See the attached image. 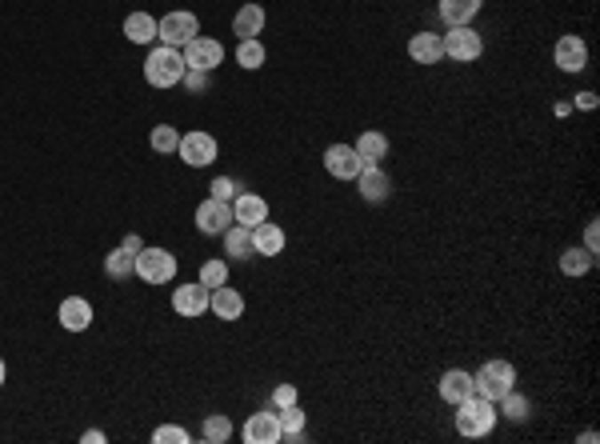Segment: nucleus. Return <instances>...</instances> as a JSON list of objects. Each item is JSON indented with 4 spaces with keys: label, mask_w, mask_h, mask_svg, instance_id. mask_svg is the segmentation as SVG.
Segmentation results:
<instances>
[{
    "label": "nucleus",
    "mask_w": 600,
    "mask_h": 444,
    "mask_svg": "<svg viewBox=\"0 0 600 444\" xmlns=\"http://www.w3.org/2000/svg\"><path fill=\"white\" fill-rule=\"evenodd\" d=\"M208 193H212L216 201H228V196L236 193V180H228V177H216V180H212V188H208Z\"/></svg>",
    "instance_id": "nucleus-37"
},
{
    "label": "nucleus",
    "mask_w": 600,
    "mask_h": 444,
    "mask_svg": "<svg viewBox=\"0 0 600 444\" xmlns=\"http://www.w3.org/2000/svg\"><path fill=\"white\" fill-rule=\"evenodd\" d=\"M92 305H88L84 297H64L60 308H56V321H60L64 332H84L88 324H92Z\"/></svg>",
    "instance_id": "nucleus-15"
},
{
    "label": "nucleus",
    "mask_w": 600,
    "mask_h": 444,
    "mask_svg": "<svg viewBox=\"0 0 600 444\" xmlns=\"http://www.w3.org/2000/svg\"><path fill=\"white\" fill-rule=\"evenodd\" d=\"M228 225H232V204L228 201H216V196H208V201L196 204V228L204 236H220Z\"/></svg>",
    "instance_id": "nucleus-12"
},
{
    "label": "nucleus",
    "mask_w": 600,
    "mask_h": 444,
    "mask_svg": "<svg viewBox=\"0 0 600 444\" xmlns=\"http://www.w3.org/2000/svg\"><path fill=\"white\" fill-rule=\"evenodd\" d=\"M208 308H212L220 321H240V316H244V297H240L236 289H228V284H220V289H212V297H208Z\"/></svg>",
    "instance_id": "nucleus-20"
},
{
    "label": "nucleus",
    "mask_w": 600,
    "mask_h": 444,
    "mask_svg": "<svg viewBox=\"0 0 600 444\" xmlns=\"http://www.w3.org/2000/svg\"><path fill=\"white\" fill-rule=\"evenodd\" d=\"M508 388H516V369H512V361H500V356H492V361H484L476 372H472V392L484 396V400H500Z\"/></svg>",
    "instance_id": "nucleus-3"
},
{
    "label": "nucleus",
    "mask_w": 600,
    "mask_h": 444,
    "mask_svg": "<svg viewBox=\"0 0 600 444\" xmlns=\"http://www.w3.org/2000/svg\"><path fill=\"white\" fill-rule=\"evenodd\" d=\"M360 169H364V161H360V153L352 145H328L324 148V172L336 180H356Z\"/></svg>",
    "instance_id": "nucleus-9"
},
{
    "label": "nucleus",
    "mask_w": 600,
    "mask_h": 444,
    "mask_svg": "<svg viewBox=\"0 0 600 444\" xmlns=\"http://www.w3.org/2000/svg\"><path fill=\"white\" fill-rule=\"evenodd\" d=\"M352 148L360 153V161H364V164H380L384 156H388V137H384V132H376V129H364Z\"/></svg>",
    "instance_id": "nucleus-24"
},
{
    "label": "nucleus",
    "mask_w": 600,
    "mask_h": 444,
    "mask_svg": "<svg viewBox=\"0 0 600 444\" xmlns=\"http://www.w3.org/2000/svg\"><path fill=\"white\" fill-rule=\"evenodd\" d=\"M208 297L212 292L204 289V284H180V289H172V313L184 316V321H196V316L208 313Z\"/></svg>",
    "instance_id": "nucleus-11"
},
{
    "label": "nucleus",
    "mask_w": 600,
    "mask_h": 444,
    "mask_svg": "<svg viewBox=\"0 0 600 444\" xmlns=\"http://www.w3.org/2000/svg\"><path fill=\"white\" fill-rule=\"evenodd\" d=\"M132 252L128 249H112L108 257H104V273L112 276V281H128V276H132Z\"/></svg>",
    "instance_id": "nucleus-29"
},
{
    "label": "nucleus",
    "mask_w": 600,
    "mask_h": 444,
    "mask_svg": "<svg viewBox=\"0 0 600 444\" xmlns=\"http://www.w3.org/2000/svg\"><path fill=\"white\" fill-rule=\"evenodd\" d=\"M232 220L244 228H256L260 220H268V201L256 193H236V201H232Z\"/></svg>",
    "instance_id": "nucleus-16"
},
{
    "label": "nucleus",
    "mask_w": 600,
    "mask_h": 444,
    "mask_svg": "<svg viewBox=\"0 0 600 444\" xmlns=\"http://www.w3.org/2000/svg\"><path fill=\"white\" fill-rule=\"evenodd\" d=\"M240 436H244V444H280L284 440L276 412H252V416L244 420V428H240Z\"/></svg>",
    "instance_id": "nucleus-13"
},
{
    "label": "nucleus",
    "mask_w": 600,
    "mask_h": 444,
    "mask_svg": "<svg viewBox=\"0 0 600 444\" xmlns=\"http://www.w3.org/2000/svg\"><path fill=\"white\" fill-rule=\"evenodd\" d=\"M132 276L144 284H168L176 276V257L168 249H140L132 260Z\"/></svg>",
    "instance_id": "nucleus-5"
},
{
    "label": "nucleus",
    "mask_w": 600,
    "mask_h": 444,
    "mask_svg": "<svg viewBox=\"0 0 600 444\" xmlns=\"http://www.w3.org/2000/svg\"><path fill=\"white\" fill-rule=\"evenodd\" d=\"M408 57H412L416 65H440V60H444V41H440V33H416L412 41H408Z\"/></svg>",
    "instance_id": "nucleus-17"
},
{
    "label": "nucleus",
    "mask_w": 600,
    "mask_h": 444,
    "mask_svg": "<svg viewBox=\"0 0 600 444\" xmlns=\"http://www.w3.org/2000/svg\"><path fill=\"white\" fill-rule=\"evenodd\" d=\"M496 404H500L496 412H500L504 420H516V424H520V420H528V408H532V404H528V396H520L516 388H508V392H504Z\"/></svg>",
    "instance_id": "nucleus-28"
},
{
    "label": "nucleus",
    "mask_w": 600,
    "mask_h": 444,
    "mask_svg": "<svg viewBox=\"0 0 600 444\" xmlns=\"http://www.w3.org/2000/svg\"><path fill=\"white\" fill-rule=\"evenodd\" d=\"M192 36H200V20H196V12L176 9V12H164V17L156 20V41H160V44H168V49H184V44H188Z\"/></svg>",
    "instance_id": "nucleus-4"
},
{
    "label": "nucleus",
    "mask_w": 600,
    "mask_h": 444,
    "mask_svg": "<svg viewBox=\"0 0 600 444\" xmlns=\"http://www.w3.org/2000/svg\"><path fill=\"white\" fill-rule=\"evenodd\" d=\"M120 249H128V252H132V257H136V252L144 249V241H140V236H136V233H128L124 241H120Z\"/></svg>",
    "instance_id": "nucleus-40"
},
{
    "label": "nucleus",
    "mask_w": 600,
    "mask_h": 444,
    "mask_svg": "<svg viewBox=\"0 0 600 444\" xmlns=\"http://www.w3.org/2000/svg\"><path fill=\"white\" fill-rule=\"evenodd\" d=\"M264 28V9L260 4H244V9H236V17H232V33L240 36V41H256Z\"/></svg>",
    "instance_id": "nucleus-23"
},
{
    "label": "nucleus",
    "mask_w": 600,
    "mask_h": 444,
    "mask_svg": "<svg viewBox=\"0 0 600 444\" xmlns=\"http://www.w3.org/2000/svg\"><path fill=\"white\" fill-rule=\"evenodd\" d=\"M456 408V416H452V424H456V432L460 436H468V440H480V436H488L496 428V420H500V412H496V404L492 400H484V396H464L460 404H452Z\"/></svg>",
    "instance_id": "nucleus-1"
},
{
    "label": "nucleus",
    "mask_w": 600,
    "mask_h": 444,
    "mask_svg": "<svg viewBox=\"0 0 600 444\" xmlns=\"http://www.w3.org/2000/svg\"><path fill=\"white\" fill-rule=\"evenodd\" d=\"M80 440H88V444H100V440H104V432H100V428H88V432L80 436Z\"/></svg>",
    "instance_id": "nucleus-41"
},
{
    "label": "nucleus",
    "mask_w": 600,
    "mask_h": 444,
    "mask_svg": "<svg viewBox=\"0 0 600 444\" xmlns=\"http://www.w3.org/2000/svg\"><path fill=\"white\" fill-rule=\"evenodd\" d=\"M184 57L180 49H168V44H152L148 57H144V81L152 89H176L184 81Z\"/></svg>",
    "instance_id": "nucleus-2"
},
{
    "label": "nucleus",
    "mask_w": 600,
    "mask_h": 444,
    "mask_svg": "<svg viewBox=\"0 0 600 444\" xmlns=\"http://www.w3.org/2000/svg\"><path fill=\"white\" fill-rule=\"evenodd\" d=\"M592 265H596V252H588V249H564L560 252V273L564 276H584V273H592Z\"/></svg>",
    "instance_id": "nucleus-27"
},
{
    "label": "nucleus",
    "mask_w": 600,
    "mask_h": 444,
    "mask_svg": "<svg viewBox=\"0 0 600 444\" xmlns=\"http://www.w3.org/2000/svg\"><path fill=\"white\" fill-rule=\"evenodd\" d=\"M276 420H280V432H284V440H300L304 424H308V412H304L300 404H288V408H276Z\"/></svg>",
    "instance_id": "nucleus-26"
},
{
    "label": "nucleus",
    "mask_w": 600,
    "mask_h": 444,
    "mask_svg": "<svg viewBox=\"0 0 600 444\" xmlns=\"http://www.w3.org/2000/svg\"><path fill=\"white\" fill-rule=\"evenodd\" d=\"M224 252L228 257H236V260H252L256 257V249H252V228H244V225H236L232 220L228 228H224Z\"/></svg>",
    "instance_id": "nucleus-22"
},
{
    "label": "nucleus",
    "mask_w": 600,
    "mask_h": 444,
    "mask_svg": "<svg viewBox=\"0 0 600 444\" xmlns=\"http://www.w3.org/2000/svg\"><path fill=\"white\" fill-rule=\"evenodd\" d=\"M184 89L188 92H204L208 89V73H200V68H184Z\"/></svg>",
    "instance_id": "nucleus-35"
},
{
    "label": "nucleus",
    "mask_w": 600,
    "mask_h": 444,
    "mask_svg": "<svg viewBox=\"0 0 600 444\" xmlns=\"http://www.w3.org/2000/svg\"><path fill=\"white\" fill-rule=\"evenodd\" d=\"M284 244H288V236H284V228H280V225H268V220H260V225L252 228V249H256V257H280V252H284Z\"/></svg>",
    "instance_id": "nucleus-18"
},
{
    "label": "nucleus",
    "mask_w": 600,
    "mask_h": 444,
    "mask_svg": "<svg viewBox=\"0 0 600 444\" xmlns=\"http://www.w3.org/2000/svg\"><path fill=\"white\" fill-rule=\"evenodd\" d=\"M232 436V420L220 416V412H212V416H204V428H200V440L208 444H224Z\"/></svg>",
    "instance_id": "nucleus-30"
},
{
    "label": "nucleus",
    "mask_w": 600,
    "mask_h": 444,
    "mask_svg": "<svg viewBox=\"0 0 600 444\" xmlns=\"http://www.w3.org/2000/svg\"><path fill=\"white\" fill-rule=\"evenodd\" d=\"M4 377H8V369H4V361H0V388H4Z\"/></svg>",
    "instance_id": "nucleus-42"
},
{
    "label": "nucleus",
    "mask_w": 600,
    "mask_h": 444,
    "mask_svg": "<svg viewBox=\"0 0 600 444\" xmlns=\"http://www.w3.org/2000/svg\"><path fill=\"white\" fill-rule=\"evenodd\" d=\"M200 284H204L208 292L220 289V284H228V265H224L220 257H216V260H204V265H200Z\"/></svg>",
    "instance_id": "nucleus-33"
},
{
    "label": "nucleus",
    "mask_w": 600,
    "mask_h": 444,
    "mask_svg": "<svg viewBox=\"0 0 600 444\" xmlns=\"http://www.w3.org/2000/svg\"><path fill=\"white\" fill-rule=\"evenodd\" d=\"M180 57H184V65H188V68L212 73V68L224 65V44L212 41V36H192V41L180 49Z\"/></svg>",
    "instance_id": "nucleus-8"
},
{
    "label": "nucleus",
    "mask_w": 600,
    "mask_h": 444,
    "mask_svg": "<svg viewBox=\"0 0 600 444\" xmlns=\"http://www.w3.org/2000/svg\"><path fill=\"white\" fill-rule=\"evenodd\" d=\"M584 249L596 252V220H588V225H584Z\"/></svg>",
    "instance_id": "nucleus-39"
},
{
    "label": "nucleus",
    "mask_w": 600,
    "mask_h": 444,
    "mask_svg": "<svg viewBox=\"0 0 600 444\" xmlns=\"http://www.w3.org/2000/svg\"><path fill=\"white\" fill-rule=\"evenodd\" d=\"M236 65L248 68V73H256V68L264 65V44H260V36H256V41H240V44H236Z\"/></svg>",
    "instance_id": "nucleus-32"
},
{
    "label": "nucleus",
    "mask_w": 600,
    "mask_h": 444,
    "mask_svg": "<svg viewBox=\"0 0 600 444\" xmlns=\"http://www.w3.org/2000/svg\"><path fill=\"white\" fill-rule=\"evenodd\" d=\"M356 188H360V196H364L368 204H384L392 196V180H388V172H384L380 164H364L360 177H356Z\"/></svg>",
    "instance_id": "nucleus-14"
},
{
    "label": "nucleus",
    "mask_w": 600,
    "mask_h": 444,
    "mask_svg": "<svg viewBox=\"0 0 600 444\" xmlns=\"http://www.w3.org/2000/svg\"><path fill=\"white\" fill-rule=\"evenodd\" d=\"M596 105H600V100H596V92H592V89H584V92H576V97H572V108H580V113H592Z\"/></svg>",
    "instance_id": "nucleus-38"
},
{
    "label": "nucleus",
    "mask_w": 600,
    "mask_h": 444,
    "mask_svg": "<svg viewBox=\"0 0 600 444\" xmlns=\"http://www.w3.org/2000/svg\"><path fill=\"white\" fill-rule=\"evenodd\" d=\"M552 60H556L560 73H584L588 68V44H584V36L564 33L556 41V49H552Z\"/></svg>",
    "instance_id": "nucleus-10"
},
{
    "label": "nucleus",
    "mask_w": 600,
    "mask_h": 444,
    "mask_svg": "<svg viewBox=\"0 0 600 444\" xmlns=\"http://www.w3.org/2000/svg\"><path fill=\"white\" fill-rule=\"evenodd\" d=\"M436 392H440V400H444V404H460L464 396H472V372H464V369H448L444 377H440Z\"/></svg>",
    "instance_id": "nucleus-19"
},
{
    "label": "nucleus",
    "mask_w": 600,
    "mask_h": 444,
    "mask_svg": "<svg viewBox=\"0 0 600 444\" xmlns=\"http://www.w3.org/2000/svg\"><path fill=\"white\" fill-rule=\"evenodd\" d=\"M440 41H444V57L456 60V65H472V60H480V52H484V41H480V33L472 25L448 28V36H440Z\"/></svg>",
    "instance_id": "nucleus-6"
},
{
    "label": "nucleus",
    "mask_w": 600,
    "mask_h": 444,
    "mask_svg": "<svg viewBox=\"0 0 600 444\" xmlns=\"http://www.w3.org/2000/svg\"><path fill=\"white\" fill-rule=\"evenodd\" d=\"M152 440H156V444H188L192 432H188V428H180V424H160L156 432H152Z\"/></svg>",
    "instance_id": "nucleus-34"
},
{
    "label": "nucleus",
    "mask_w": 600,
    "mask_h": 444,
    "mask_svg": "<svg viewBox=\"0 0 600 444\" xmlns=\"http://www.w3.org/2000/svg\"><path fill=\"white\" fill-rule=\"evenodd\" d=\"M272 404H276V408L296 404V385H276V388H272Z\"/></svg>",
    "instance_id": "nucleus-36"
},
{
    "label": "nucleus",
    "mask_w": 600,
    "mask_h": 444,
    "mask_svg": "<svg viewBox=\"0 0 600 444\" xmlns=\"http://www.w3.org/2000/svg\"><path fill=\"white\" fill-rule=\"evenodd\" d=\"M176 156H180L188 169H208V164L216 161V137H212V132H200V129L184 132Z\"/></svg>",
    "instance_id": "nucleus-7"
},
{
    "label": "nucleus",
    "mask_w": 600,
    "mask_h": 444,
    "mask_svg": "<svg viewBox=\"0 0 600 444\" xmlns=\"http://www.w3.org/2000/svg\"><path fill=\"white\" fill-rule=\"evenodd\" d=\"M124 36L132 44H152L156 41V17H152V12H128L124 17Z\"/></svg>",
    "instance_id": "nucleus-25"
},
{
    "label": "nucleus",
    "mask_w": 600,
    "mask_h": 444,
    "mask_svg": "<svg viewBox=\"0 0 600 444\" xmlns=\"http://www.w3.org/2000/svg\"><path fill=\"white\" fill-rule=\"evenodd\" d=\"M148 145H152V153H176L180 148V132L172 129V124H156V129L148 132Z\"/></svg>",
    "instance_id": "nucleus-31"
},
{
    "label": "nucleus",
    "mask_w": 600,
    "mask_h": 444,
    "mask_svg": "<svg viewBox=\"0 0 600 444\" xmlns=\"http://www.w3.org/2000/svg\"><path fill=\"white\" fill-rule=\"evenodd\" d=\"M480 9H484V0H440V17H444L448 28L472 25L480 17Z\"/></svg>",
    "instance_id": "nucleus-21"
}]
</instances>
